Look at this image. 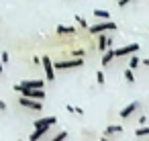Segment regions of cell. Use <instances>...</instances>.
Segmentation results:
<instances>
[{"mask_svg": "<svg viewBox=\"0 0 149 141\" xmlns=\"http://www.w3.org/2000/svg\"><path fill=\"white\" fill-rule=\"evenodd\" d=\"M100 141H112V139H110L108 135H100Z\"/></svg>", "mask_w": 149, "mask_h": 141, "instance_id": "obj_27", "label": "cell"}, {"mask_svg": "<svg viewBox=\"0 0 149 141\" xmlns=\"http://www.w3.org/2000/svg\"><path fill=\"white\" fill-rule=\"evenodd\" d=\"M125 80H127V84H135V74H133L131 68L125 70Z\"/></svg>", "mask_w": 149, "mask_h": 141, "instance_id": "obj_17", "label": "cell"}, {"mask_svg": "<svg viewBox=\"0 0 149 141\" xmlns=\"http://www.w3.org/2000/svg\"><path fill=\"white\" fill-rule=\"evenodd\" d=\"M139 66H141V59L137 57V53H133L131 59H129V68H131V70H137Z\"/></svg>", "mask_w": 149, "mask_h": 141, "instance_id": "obj_16", "label": "cell"}, {"mask_svg": "<svg viewBox=\"0 0 149 141\" xmlns=\"http://www.w3.org/2000/svg\"><path fill=\"white\" fill-rule=\"evenodd\" d=\"M112 59H114V49H112V47H106V49L102 51V66H108Z\"/></svg>", "mask_w": 149, "mask_h": 141, "instance_id": "obj_10", "label": "cell"}, {"mask_svg": "<svg viewBox=\"0 0 149 141\" xmlns=\"http://www.w3.org/2000/svg\"><path fill=\"white\" fill-rule=\"evenodd\" d=\"M76 114H78V117H82V114H84V110H82L80 106H76Z\"/></svg>", "mask_w": 149, "mask_h": 141, "instance_id": "obj_26", "label": "cell"}, {"mask_svg": "<svg viewBox=\"0 0 149 141\" xmlns=\"http://www.w3.org/2000/svg\"><path fill=\"white\" fill-rule=\"evenodd\" d=\"M55 123H57L55 117H41V119L35 121V129H45V131H49V127H53Z\"/></svg>", "mask_w": 149, "mask_h": 141, "instance_id": "obj_7", "label": "cell"}, {"mask_svg": "<svg viewBox=\"0 0 149 141\" xmlns=\"http://www.w3.org/2000/svg\"><path fill=\"white\" fill-rule=\"evenodd\" d=\"M70 55H72V57H84L86 51H84V49H74V51H70Z\"/></svg>", "mask_w": 149, "mask_h": 141, "instance_id": "obj_20", "label": "cell"}, {"mask_svg": "<svg viewBox=\"0 0 149 141\" xmlns=\"http://www.w3.org/2000/svg\"><path fill=\"white\" fill-rule=\"evenodd\" d=\"M96 82H98V86H104L106 78H104V72H102V70H98V72H96Z\"/></svg>", "mask_w": 149, "mask_h": 141, "instance_id": "obj_19", "label": "cell"}, {"mask_svg": "<svg viewBox=\"0 0 149 141\" xmlns=\"http://www.w3.org/2000/svg\"><path fill=\"white\" fill-rule=\"evenodd\" d=\"M21 141H25V139H21Z\"/></svg>", "mask_w": 149, "mask_h": 141, "instance_id": "obj_31", "label": "cell"}, {"mask_svg": "<svg viewBox=\"0 0 149 141\" xmlns=\"http://www.w3.org/2000/svg\"><path fill=\"white\" fill-rule=\"evenodd\" d=\"M94 17L100 19V21H110V13L108 10H102V8H96L94 10Z\"/></svg>", "mask_w": 149, "mask_h": 141, "instance_id": "obj_13", "label": "cell"}, {"mask_svg": "<svg viewBox=\"0 0 149 141\" xmlns=\"http://www.w3.org/2000/svg\"><path fill=\"white\" fill-rule=\"evenodd\" d=\"M0 110H6V102L4 100H0Z\"/></svg>", "mask_w": 149, "mask_h": 141, "instance_id": "obj_28", "label": "cell"}, {"mask_svg": "<svg viewBox=\"0 0 149 141\" xmlns=\"http://www.w3.org/2000/svg\"><path fill=\"white\" fill-rule=\"evenodd\" d=\"M74 19H76V23H78L80 27H84V29H88V23H86V19H82V17H78V15H76Z\"/></svg>", "mask_w": 149, "mask_h": 141, "instance_id": "obj_21", "label": "cell"}, {"mask_svg": "<svg viewBox=\"0 0 149 141\" xmlns=\"http://www.w3.org/2000/svg\"><path fill=\"white\" fill-rule=\"evenodd\" d=\"M57 35H76V27H65V25H59V27H57Z\"/></svg>", "mask_w": 149, "mask_h": 141, "instance_id": "obj_12", "label": "cell"}, {"mask_svg": "<svg viewBox=\"0 0 149 141\" xmlns=\"http://www.w3.org/2000/svg\"><path fill=\"white\" fill-rule=\"evenodd\" d=\"M120 133H123V125H106L104 131H102V135H108V137H112V135H120Z\"/></svg>", "mask_w": 149, "mask_h": 141, "instance_id": "obj_9", "label": "cell"}, {"mask_svg": "<svg viewBox=\"0 0 149 141\" xmlns=\"http://www.w3.org/2000/svg\"><path fill=\"white\" fill-rule=\"evenodd\" d=\"M139 125H147V117H145V114L139 117Z\"/></svg>", "mask_w": 149, "mask_h": 141, "instance_id": "obj_24", "label": "cell"}, {"mask_svg": "<svg viewBox=\"0 0 149 141\" xmlns=\"http://www.w3.org/2000/svg\"><path fill=\"white\" fill-rule=\"evenodd\" d=\"M21 96H27V98H33V100H43L45 90L43 88H29V90H21Z\"/></svg>", "mask_w": 149, "mask_h": 141, "instance_id": "obj_6", "label": "cell"}, {"mask_svg": "<svg viewBox=\"0 0 149 141\" xmlns=\"http://www.w3.org/2000/svg\"><path fill=\"white\" fill-rule=\"evenodd\" d=\"M88 31H90V35H98V33H106V31H116V23H112V21H102V23H98V25L88 27Z\"/></svg>", "mask_w": 149, "mask_h": 141, "instance_id": "obj_1", "label": "cell"}, {"mask_svg": "<svg viewBox=\"0 0 149 141\" xmlns=\"http://www.w3.org/2000/svg\"><path fill=\"white\" fill-rule=\"evenodd\" d=\"M19 104L21 106H25V108H31V110H41L43 108V104H41V100H33V98H27V96H21L19 98Z\"/></svg>", "mask_w": 149, "mask_h": 141, "instance_id": "obj_5", "label": "cell"}, {"mask_svg": "<svg viewBox=\"0 0 149 141\" xmlns=\"http://www.w3.org/2000/svg\"><path fill=\"white\" fill-rule=\"evenodd\" d=\"M135 137H149V127L141 125L139 129H135Z\"/></svg>", "mask_w": 149, "mask_h": 141, "instance_id": "obj_15", "label": "cell"}, {"mask_svg": "<svg viewBox=\"0 0 149 141\" xmlns=\"http://www.w3.org/2000/svg\"><path fill=\"white\" fill-rule=\"evenodd\" d=\"M139 51V43H131V45H125V47H118L114 49V57H125V55H133Z\"/></svg>", "mask_w": 149, "mask_h": 141, "instance_id": "obj_4", "label": "cell"}, {"mask_svg": "<svg viewBox=\"0 0 149 141\" xmlns=\"http://www.w3.org/2000/svg\"><path fill=\"white\" fill-rule=\"evenodd\" d=\"M0 59H2V64L6 66V64L10 61V55H8V51H2V53H0Z\"/></svg>", "mask_w": 149, "mask_h": 141, "instance_id": "obj_22", "label": "cell"}, {"mask_svg": "<svg viewBox=\"0 0 149 141\" xmlns=\"http://www.w3.org/2000/svg\"><path fill=\"white\" fill-rule=\"evenodd\" d=\"M141 64H143V66H147V68H149V59H141Z\"/></svg>", "mask_w": 149, "mask_h": 141, "instance_id": "obj_29", "label": "cell"}, {"mask_svg": "<svg viewBox=\"0 0 149 141\" xmlns=\"http://www.w3.org/2000/svg\"><path fill=\"white\" fill-rule=\"evenodd\" d=\"M41 64H43V70H45V80H47V82H53V80H55V68H53V64H51V57L43 55V57H41Z\"/></svg>", "mask_w": 149, "mask_h": 141, "instance_id": "obj_3", "label": "cell"}, {"mask_svg": "<svg viewBox=\"0 0 149 141\" xmlns=\"http://www.w3.org/2000/svg\"><path fill=\"white\" fill-rule=\"evenodd\" d=\"M129 2H133V0H116V4H118L120 8H123V6H127Z\"/></svg>", "mask_w": 149, "mask_h": 141, "instance_id": "obj_23", "label": "cell"}, {"mask_svg": "<svg viewBox=\"0 0 149 141\" xmlns=\"http://www.w3.org/2000/svg\"><path fill=\"white\" fill-rule=\"evenodd\" d=\"M45 133H47L45 129H35V131L31 133V137H29V141H39V139H41V137H43Z\"/></svg>", "mask_w": 149, "mask_h": 141, "instance_id": "obj_14", "label": "cell"}, {"mask_svg": "<svg viewBox=\"0 0 149 141\" xmlns=\"http://www.w3.org/2000/svg\"><path fill=\"white\" fill-rule=\"evenodd\" d=\"M139 106H141V102L133 100V102H129V104H127V106H125V108L118 112V117H120V119H129V117H131L135 110H139Z\"/></svg>", "mask_w": 149, "mask_h": 141, "instance_id": "obj_8", "label": "cell"}, {"mask_svg": "<svg viewBox=\"0 0 149 141\" xmlns=\"http://www.w3.org/2000/svg\"><path fill=\"white\" fill-rule=\"evenodd\" d=\"M4 72V64H2V59H0V74Z\"/></svg>", "mask_w": 149, "mask_h": 141, "instance_id": "obj_30", "label": "cell"}, {"mask_svg": "<svg viewBox=\"0 0 149 141\" xmlns=\"http://www.w3.org/2000/svg\"><path fill=\"white\" fill-rule=\"evenodd\" d=\"M82 66H84V57H74L70 61H57V64H53L55 70H70V68H82Z\"/></svg>", "mask_w": 149, "mask_h": 141, "instance_id": "obj_2", "label": "cell"}, {"mask_svg": "<svg viewBox=\"0 0 149 141\" xmlns=\"http://www.w3.org/2000/svg\"><path fill=\"white\" fill-rule=\"evenodd\" d=\"M68 139V131H59V133H55L53 135V139L51 141H65Z\"/></svg>", "mask_w": 149, "mask_h": 141, "instance_id": "obj_18", "label": "cell"}, {"mask_svg": "<svg viewBox=\"0 0 149 141\" xmlns=\"http://www.w3.org/2000/svg\"><path fill=\"white\" fill-rule=\"evenodd\" d=\"M65 108H68V112H76V106H72V104H65Z\"/></svg>", "mask_w": 149, "mask_h": 141, "instance_id": "obj_25", "label": "cell"}, {"mask_svg": "<svg viewBox=\"0 0 149 141\" xmlns=\"http://www.w3.org/2000/svg\"><path fill=\"white\" fill-rule=\"evenodd\" d=\"M108 41H110V35H100L98 33V49L100 51H104L108 47Z\"/></svg>", "mask_w": 149, "mask_h": 141, "instance_id": "obj_11", "label": "cell"}]
</instances>
